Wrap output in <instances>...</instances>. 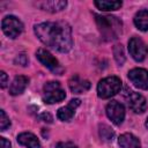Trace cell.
<instances>
[{
  "mask_svg": "<svg viewBox=\"0 0 148 148\" xmlns=\"http://www.w3.org/2000/svg\"><path fill=\"white\" fill-rule=\"evenodd\" d=\"M39 40L59 52H68L73 45L72 29L66 22H44L35 25Z\"/></svg>",
  "mask_w": 148,
  "mask_h": 148,
  "instance_id": "1",
  "label": "cell"
},
{
  "mask_svg": "<svg viewBox=\"0 0 148 148\" xmlns=\"http://www.w3.org/2000/svg\"><path fill=\"white\" fill-rule=\"evenodd\" d=\"M96 23L102 36L106 39H114L121 34V22L116 16L96 15Z\"/></svg>",
  "mask_w": 148,
  "mask_h": 148,
  "instance_id": "2",
  "label": "cell"
},
{
  "mask_svg": "<svg viewBox=\"0 0 148 148\" xmlns=\"http://www.w3.org/2000/svg\"><path fill=\"white\" fill-rule=\"evenodd\" d=\"M121 88V80L117 76H108L101 80L97 84V95L101 98H110L119 92Z\"/></svg>",
  "mask_w": 148,
  "mask_h": 148,
  "instance_id": "3",
  "label": "cell"
},
{
  "mask_svg": "<svg viewBox=\"0 0 148 148\" xmlns=\"http://www.w3.org/2000/svg\"><path fill=\"white\" fill-rule=\"evenodd\" d=\"M66 97L65 91L61 89L59 82L50 81L44 84V96L43 101L47 104H54L61 102Z\"/></svg>",
  "mask_w": 148,
  "mask_h": 148,
  "instance_id": "4",
  "label": "cell"
},
{
  "mask_svg": "<svg viewBox=\"0 0 148 148\" xmlns=\"http://www.w3.org/2000/svg\"><path fill=\"white\" fill-rule=\"evenodd\" d=\"M1 27H2L3 34L7 37H9V38H16L23 31V24H22V22L17 17H15L13 15L6 16L2 20Z\"/></svg>",
  "mask_w": 148,
  "mask_h": 148,
  "instance_id": "5",
  "label": "cell"
},
{
  "mask_svg": "<svg viewBox=\"0 0 148 148\" xmlns=\"http://www.w3.org/2000/svg\"><path fill=\"white\" fill-rule=\"evenodd\" d=\"M128 51L132 58L136 61H142L148 53L146 44L139 37H132L128 40Z\"/></svg>",
  "mask_w": 148,
  "mask_h": 148,
  "instance_id": "6",
  "label": "cell"
},
{
  "mask_svg": "<svg viewBox=\"0 0 148 148\" xmlns=\"http://www.w3.org/2000/svg\"><path fill=\"white\" fill-rule=\"evenodd\" d=\"M38 60L45 66L47 67L50 71H52L53 73H57V74H60L62 72V68L61 66L59 65V61L45 49H39L37 50V53H36Z\"/></svg>",
  "mask_w": 148,
  "mask_h": 148,
  "instance_id": "7",
  "label": "cell"
},
{
  "mask_svg": "<svg viewBox=\"0 0 148 148\" xmlns=\"http://www.w3.org/2000/svg\"><path fill=\"white\" fill-rule=\"evenodd\" d=\"M106 116L114 125H120L125 118L124 105L117 101H111L106 105Z\"/></svg>",
  "mask_w": 148,
  "mask_h": 148,
  "instance_id": "8",
  "label": "cell"
},
{
  "mask_svg": "<svg viewBox=\"0 0 148 148\" xmlns=\"http://www.w3.org/2000/svg\"><path fill=\"white\" fill-rule=\"evenodd\" d=\"M128 79L136 88L148 90V71L143 68H134L128 72Z\"/></svg>",
  "mask_w": 148,
  "mask_h": 148,
  "instance_id": "9",
  "label": "cell"
},
{
  "mask_svg": "<svg viewBox=\"0 0 148 148\" xmlns=\"http://www.w3.org/2000/svg\"><path fill=\"white\" fill-rule=\"evenodd\" d=\"M127 103L131 110L135 113H142L147 109V102L146 98L135 91H128L127 92Z\"/></svg>",
  "mask_w": 148,
  "mask_h": 148,
  "instance_id": "10",
  "label": "cell"
},
{
  "mask_svg": "<svg viewBox=\"0 0 148 148\" xmlns=\"http://www.w3.org/2000/svg\"><path fill=\"white\" fill-rule=\"evenodd\" d=\"M81 101L79 98H74V99H71V102L66 105V106H62L58 110V118L62 121H68L72 119V117L74 116V112L76 110V108L80 105Z\"/></svg>",
  "mask_w": 148,
  "mask_h": 148,
  "instance_id": "11",
  "label": "cell"
},
{
  "mask_svg": "<svg viewBox=\"0 0 148 148\" xmlns=\"http://www.w3.org/2000/svg\"><path fill=\"white\" fill-rule=\"evenodd\" d=\"M68 87H69L71 91L74 94H82V92H86L87 90H89L90 82L88 80L81 79L79 75H74L69 79Z\"/></svg>",
  "mask_w": 148,
  "mask_h": 148,
  "instance_id": "12",
  "label": "cell"
},
{
  "mask_svg": "<svg viewBox=\"0 0 148 148\" xmlns=\"http://www.w3.org/2000/svg\"><path fill=\"white\" fill-rule=\"evenodd\" d=\"M66 5L67 2L64 0H47V1H42L37 3V6L40 9L45 12H50V13H57V12L65 9Z\"/></svg>",
  "mask_w": 148,
  "mask_h": 148,
  "instance_id": "13",
  "label": "cell"
},
{
  "mask_svg": "<svg viewBox=\"0 0 148 148\" xmlns=\"http://www.w3.org/2000/svg\"><path fill=\"white\" fill-rule=\"evenodd\" d=\"M29 83V79L24 75H18L16 76L12 84H10V88H9V94L13 95V96H16V95H20L24 91V89L27 88Z\"/></svg>",
  "mask_w": 148,
  "mask_h": 148,
  "instance_id": "14",
  "label": "cell"
},
{
  "mask_svg": "<svg viewBox=\"0 0 148 148\" xmlns=\"http://www.w3.org/2000/svg\"><path fill=\"white\" fill-rule=\"evenodd\" d=\"M17 142L27 148H40V143L37 136L34 135L32 133H28V132L21 133L17 136Z\"/></svg>",
  "mask_w": 148,
  "mask_h": 148,
  "instance_id": "15",
  "label": "cell"
},
{
  "mask_svg": "<svg viewBox=\"0 0 148 148\" xmlns=\"http://www.w3.org/2000/svg\"><path fill=\"white\" fill-rule=\"evenodd\" d=\"M118 143L121 148H141L140 140L131 133L121 134L118 139Z\"/></svg>",
  "mask_w": 148,
  "mask_h": 148,
  "instance_id": "16",
  "label": "cell"
},
{
  "mask_svg": "<svg viewBox=\"0 0 148 148\" xmlns=\"http://www.w3.org/2000/svg\"><path fill=\"white\" fill-rule=\"evenodd\" d=\"M134 24L141 31H148V10L143 9L135 14Z\"/></svg>",
  "mask_w": 148,
  "mask_h": 148,
  "instance_id": "17",
  "label": "cell"
},
{
  "mask_svg": "<svg viewBox=\"0 0 148 148\" xmlns=\"http://www.w3.org/2000/svg\"><path fill=\"white\" fill-rule=\"evenodd\" d=\"M121 1H114V0H96L95 6L101 10H116L121 7Z\"/></svg>",
  "mask_w": 148,
  "mask_h": 148,
  "instance_id": "18",
  "label": "cell"
},
{
  "mask_svg": "<svg viewBox=\"0 0 148 148\" xmlns=\"http://www.w3.org/2000/svg\"><path fill=\"white\" fill-rule=\"evenodd\" d=\"M99 136L104 141H112L114 136V132L108 125H99Z\"/></svg>",
  "mask_w": 148,
  "mask_h": 148,
  "instance_id": "19",
  "label": "cell"
},
{
  "mask_svg": "<svg viewBox=\"0 0 148 148\" xmlns=\"http://www.w3.org/2000/svg\"><path fill=\"white\" fill-rule=\"evenodd\" d=\"M113 56H114V59L117 61V64L119 66H121L125 61V52H124V47L123 45L118 44V45H114L113 47Z\"/></svg>",
  "mask_w": 148,
  "mask_h": 148,
  "instance_id": "20",
  "label": "cell"
},
{
  "mask_svg": "<svg viewBox=\"0 0 148 148\" xmlns=\"http://www.w3.org/2000/svg\"><path fill=\"white\" fill-rule=\"evenodd\" d=\"M9 125H10L9 118L7 117L6 112L3 110H1L0 111V130L1 131H5L7 127H9Z\"/></svg>",
  "mask_w": 148,
  "mask_h": 148,
  "instance_id": "21",
  "label": "cell"
},
{
  "mask_svg": "<svg viewBox=\"0 0 148 148\" xmlns=\"http://www.w3.org/2000/svg\"><path fill=\"white\" fill-rule=\"evenodd\" d=\"M15 62L18 64V65H21V66H27V65H28V58H27L25 54L22 53V54H20V56L16 57Z\"/></svg>",
  "mask_w": 148,
  "mask_h": 148,
  "instance_id": "22",
  "label": "cell"
},
{
  "mask_svg": "<svg viewBox=\"0 0 148 148\" xmlns=\"http://www.w3.org/2000/svg\"><path fill=\"white\" fill-rule=\"evenodd\" d=\"M39 119L45 123H52V116L47 112H43L42 114H39Z\"/></svg>",
  "mask_w": 148,
  "mask_h": 148,
  "instance_id": "23",
  "label": "cell"
},
{
  "mask_svg": "<svg viewBox=\"0 0 148 148\" xmlns=\"http://www.w3.org/2000/svg\"><path fill=\"white\" fill-rule=\"evenodd\" d=\"M0 79H1V81H0V83H1V88H5L6 86H7V81H8V76H7V74L2 71V72H0Z\"/></svg>",
  "mask_w": 148,
  "mask_h": 148,
  "instance_id": "24",
  "label": "cell"
},
{
  "mask_svg": "<svg viewBox=\"0 0 148 148\" xmlns=\"http://www.w3.org/2000/svg\"><path fill=\"white\" fill-rule=\"evenodd\" d=\"M56 148H77V147L72 142H59Z\"/></svg>",
  "mask_w": 148,
  "mask_h": 148,
  "instance_id": "25",
  "label": "cell"
},
{
  "mask_svg": "<svg viewBox=\"0 0 148 148\" xmlns=\"http://www.w3.org/2000/svg\"><path fill=\"white\" fill-rule=\"evenodd\" d=\"M0 142H1V148H10V142L7 139L1 138L0 139Z\"/></svg>",
  "mask_w": 148,
  "mask_h": 148,
  "instance_id": "26",
  "label": "cell"
},
{
  "mask_svg": "<svg viewBox=\"0 0 148 148\" xmlns=\"http://www.w3.org/2000/svg\"><path fill=\"white\" fill-rule=\"evenodd\" d=\"M145 125H146V127L148 128V118H147V120H146V124H145Z\"/></svg>",
  "mask_w": 148,
  "mask_h": 148,
  "instance_id": "27",
  "label": "cell"
}]
</instances>
